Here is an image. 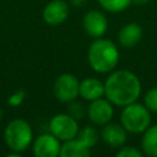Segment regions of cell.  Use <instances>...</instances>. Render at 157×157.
Instances as JSON below:
<instances>
[{"mask_svg": "<svg viewBox=\"0 0 157 157\" xmlns=\"http://www.w3.org/2000/svg\"><path fill=\"white\" fill-rule=\"evenodd\" d=\"M60 140L50 134H42L33 141L32 151L36 157H56L60 156Z\"/></svg>", "mask_w": 157, "mask_h": 157, "instance_id": "obj_7", "label": "cell"}, {"mask_svg": "<svg viewBox=\"0 0 157 157\" xmlns=\"http://www.w3.org/2000/svg\"><path fill=\"white\" fill-rule=\"evenodd\" d=\"M4 140L11 151L21 153L26 151L33 141L32 128L25 119H12L5 128Z\"/></svg>", "mask_w": 157, "mask_h": 157, "instance_id": "obj_3", "label": "cell"}, {"mask_svg": "<svg viewBox=\"0 0 157 157\" xmlns=\"http://www.w3.org/2000/svg\"><path fill=\"white\" fill-rule=\"evenodd\" d=\"M101 137L110 147H121L126 141V130L121 124L107 123L102 128Z\"/></svg>", "mask_w": 157, "mask_h": 157, "instance_id": "obj_11", "label": "cell"}, {"mask_svg": "<svg viewBox=\"0 0 157 157\" xmlns=\"http://www.w3.org/2000/svg\"><path fill=\"white\" fill-rule=\"evenodd\" d=\"M141 93L139 77L129 70L113 71L104 82V96L115 105L125 107L136 102Z\"/></svg>", "mask_w": 157, "mask_h": 157, "instance_id": "obj_1", "label": "cell"}, {"mask_svg": "<svg viewBox=\"0 0 157 157\" xmlns=\"http://www.w3.org/2000/svg\"><path fill=\"white\" fill-rule=\"evenodd\" d=\"M53 92L58 101L64 103L72 102L80 94V81L72 74H63L55 80Z\"/></svg>", "mask_w": 157, "mask_h": 157, "instance_id": "obj_6", "label": "cell"}, {"mask_svg": "<svg viewBox=\"0 0 157 157\" xmlns=\"http://www.w3.org/2000/svg\"><path fill=\"white\" fill-rule=\"evenodd\" d=\"M113 114H114V110H113L112 103L108 99H104L101 97L94 101H91V104L88 107V118L93 124L105 125L112 120Z\"/></svg>", "mask_w": 157, "mask_h": 157, "instance_id": "obj_8", "label": "cell"}, {"mask_svg": "<svg viewBox=\"0 0 157 157\" xmlns=\"http://www.w3.org/2000/svg\"><path fill=\"white\" fill-rule=\"evenodd\" d=\"M144 152L137 150L134 146H125L121 147L118 152H117V157H142Z\"/></svg>", "mask_w": 157, "mask_h": 157, "instance_id": "obj_20", "label": "cell"}, {"mask_svg": "<svg viewBox=\"0 0 157 157\" xmlns=\"http://www.w3.org/2000/svg\"><path fill=\"white\" fill-rule=\"evenodd\" d=\"M146 2H148V0H131V4L135 5H145Z\"/></svg>", "mask_w": 157, "mask_h": 157, "instance_id": "obj_21", "label": "cell"}, {"mask_svg": "<svg viewBox=\"0 0 157 157\" xmlns=\"http://www.w3.org/2000/svg\"><path fill=\"white\" fill-rule=\"evenodd\" d=\"M77 137L81 139V140H82L90 148H92V147L97 144L98 134H97L96 129H93L92 126H85L82 130L78 131Z\"/></svg>", "mask_w": 157, "mask_h": 157, "instance_id": "obj_17", "label": "cell"}, {"mask_svg": "<svg viewBox=\"0 0 157 157\" xmlns=\"http://www.w3.org/2000/svg\"><path fill=\"white\" fill-rule=\"evenodd\" d=\"M104 94V83L96 77H86L80 82V96L86 101H94Z\"/></svg>", "mask_w": 157, "mask_h": 157, "instance_id": "obj_13", "label": "cell"}, {"mask_svg": "<svg viewBox=\"0 0 157 157\" xmlns=\"http://www.w3.org/2000/svg\"><path fill=\"white\" fill-rule=\"evenodd\" d=\"M87 60L96 72L107 74L113 71L118 65L119 50L112 40L99 37L91 43L87 52Z\"/></svg>", "mask_w": 157, "mask_h": 157, "instance_id": "obj_2", "label": "cell"}, {"mask_svg": "<svg viewBox=\"0 0 157 157\" xmlns=\"http://www.w3.org/2000/svg\"><path fill=\"white\" fill-rule=\"evenodd\" d=\"M69 16V6L63 0H53L48 2L43 10V20L52 26H58L65 22Z\"/></svg>", "mask_w": 157, "mask_h": 157, "instance_id": "obj_10", "label": "cell"}, {"mask_svg": "<svg viewBox=\"0 0 157 157\" xmlns=\"http://www.w3.org/2000/svg\"><path fill=\"white\" fill-rule=\"evenodd\" d=\"M90 155L91 148L78 137L64 141L60 148L61 157H88Z\"/></svg>", "mask_w": 157, "mask_h": 157, "instance_id": "obj_14", "label": "cell"}, {"mask_svg": "<svg viewBox=\"0 0 157 157\" xmlns=\"http://www.w3.org/2000/svg\"><path fill=\"white\" fill-rule=\"evenodd\" d=\"M141 148L144 155L157 157V124L148 126L141 139Z\"/></svg>", "mask_w": 157, "mask_h": 157, "instance_id": "obj_15", "label": "cell"}, {"mask_svg": "<svg viewBox=\"0 0 157 157\" xmlns=\"http://www.w3.org/2000/svg\"><path fill=\"white\" fill-rule=\"evenodd\" d=\"M25 98H26V91L22 90V88H20V90H17L16 92H13L7 98V104L10 107H18V105H21L23 103Z\"/></svg>", "mask_w": 157, "mask_h": 157, "instance_id": "obj_19", "label": "cell"}, {"mask_svg": "<svg viewBox=\"0 0 157 157\" xmlns=\"http://www.w3.org/2000/svg\"><path fill=\"white\" fill-rule=\"evenodd\" d=\"M1 115H2V113H1V109H0V120H1Z\"/></svg>", "mask_w": 157, "mask_h": 157, "instance_id": "obj_22", "label": "cell"}, {"mask_svg": "<svg viewBox=\"0 0 157 157\" xmlns=\"http://www.w3.org/2000/svg\"><path fill=\"white\" fill-rule=\"evenodd\" d=\"M49 130L60 141H67V140L75 139L77 137V134L80 131L76 119L65 113L55 114L50 119Z\"/></svg>", "mask_w": 157, "mask_h": 157, "instance_id": "obj_5", "label": "cell"}, {"mask_svg": "<svg viewBox=\"0 0 157 157\" xmlns=\"http://www.w3.org/2000/svg\"><path fill=\"white\" fill-rule=\"evenodd\" d=\"M142 38V28L137 23H128L123 26L118 33V40L120 45L125 48H132L140 43Z\"/></svg>", "mask_w": 157, "mask_h": 157, "instance_id": "obj_12", "label": "cell"}, {"mask_svg": "<svg viewBox=\"0 0 157 157\" xmlns=\"http://www.w3.org/2000/svg\"><path fill=\"white\" fill-rule=\"evenodd\" d=\"M82 26H83L85 32L88 36L93 38H99L105 33L107 27H108V21L101 11L91 10L85 13Z\"/></svg>", "mask_w": 157, "mask_h": 157, "instance_id": "obj_9", "label": "cell"}, {"mask_svg": "<svg viewBox=\"0 0 157 157\" xmlns=\"http://www.w3.org/2000/svg\"><path fill=\"white\" fill-rule=\"evenodd\" d=\"M98 2L109 12H120L131 4V0H98Z\"/></svg>", "mask_w": 157, "mask_h": 157, "instance_id": "obj_16", "label": "cell"}, {"mask_svg": "<svg viewBox=\"0 0 157 157\" xmlns=\"http://www.w3.org/2000/svg\"><path fill=\"white\" fill-rule=\"evenodd\" d=\"M144 102L148 110L157 113V87H152L146 92Z\"/></svg>", "mask_w": 157, "mask_h": 157, "instance_id": "obj_18", "label": "cell"}, {"mask_svg": "<svg viewBox=\"0 0 157 157\" xmlns=\"http://www.w3.org/2000/svg\"><path fill=\"white\" fill-rule=\"evenodd\" d=\"M120 123L128 132L140 134L144 132L151 123L150 110L146 105L140 103H130L125 105L120 113Z\"/></svg>", "mask_w": 157, "mask_h": 157, "instance_id": "obj_4", "label": "cell"}]
</instances>
